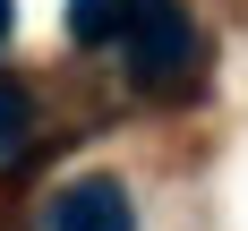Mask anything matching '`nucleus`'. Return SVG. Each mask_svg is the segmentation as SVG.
I'll return each instance as SVG.
<instances>
[{
    "mask_svg": "<svg viewBox=\"0 0 248 231\" xmlns=\"http://www.w3.org/2000/svg\"><path fill=\"white\" fill-rule=\"evenodd\" d=\"M163 0H69V34L77 43H128L137 17H154Z\"/></svg>",
    "mask_w": 248,
    "mask_h": 231,
    "instance_id": "nucleus-3",
    "label": "nucleus"
},
{
    "mask_svg": "<svg viewBox=\"0 0 248 231\" xmlns=\"http://www.w3.org/2000/svg\"><path fill=\"white\" fill-rule=\"evenodd\" d=\"M17 137H26V86L0 77V146H17Z\"/></svg>",
    "mask_w": 248,
    "mask_h": 231,
    "instance_id": "nucleus-4",
    "label": "nucleus"
},
{
    "mask_svg": "<svg viewBox=\"0 0 248 231\" xmlns=\"http://www.w3.org/2000/svg\"><path fill=\"white\" fill-rule=\"evenodd\" d=\"M188 60H197V34H188V9H180V0H163L154 17H137V34H128L137 86H163V77H180Z\"/></svg>",
    "mask_w": 248,
    "mask_h": 231,
    "instance_id": "nucleus-1",
    "label": "nucleus"
},
{
    "mask_svg": "<svg viewBox=\"0 0 248 231\" xmlns=\"http://www.w3.org/2000/svg\"><path fill=\"white\" fill-rule=\"evenodd\" d=\"M9 26H17V0H0V43H9Z\"/></svg>",
    "mask_w": 248,
    "mask_h": 231,
    "instance_id": "nucleus-5",
    "label": "nucleus"
},
{
    "mask_svg": "<svg viewBox=\"0 0 248 231\" xmlns=\"http://www.w3.org/2000/svg\"><path fill=\"white\" fill-rule=\"evenodd\" d=\"M51 231H137V214H128V188L120 180H77V188H60V205H51Z\"/></svg>",
    "mask_w": 248,
    "mask_h": 231,
    "instance_id": "nucleus-2",
    "label": "nucleus"
}]
</instances>
